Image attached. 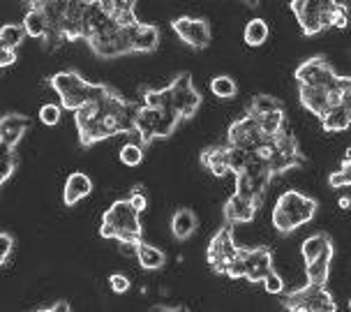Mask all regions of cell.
Listing matches in <instances>:
<instances>
[{
    "mask_svg": "<svg viewBox=\"0 0 351 312\" xmlns=\"http://www.w3.org/2000/svg\"><path fill=\"white\" fill-rule=\"evenodd\" d=\"M298 97L300 104L319 116V121L330 111V93L324 88H312V86H298Z\"/></svg>",
    "mask_w": 351,
    "mask_h": 312,
    "instance_id": "obj_15",
    "label": "cell"
},
{
    "mask_svg": "<svg viewBox=\"0 0 351 312\" xmlns=\"http://www.w3.org/2000/svg\"><path fill=\"white\" fill-rule=\"evenodd\" d=\"M202 167L217 178L234 171L231 169V151L227 143H224V146H208L206 151H202Z\"/></svg>",
    "mask_w": 351,
    "mask_h": 312,
    "instance_id": "obj_13",
    "label": "cell"
},
{
    "mask_svg": "<svg viewBox=\"0 0 351 312\" xmlns=\"http://www.w3.org/2000/svg\"><path fill=\"white\" fill-rule=\"evenodd\" d=\"M344 160H351V148L347 151V155H344Z\"/></svg>",
    "mask_w": 351,
    "mask_h": 312,
    "instance_id": "obj_44",
    "label": "cell"
},
{
    "mask_svg": "<svg viewBox=\"0 0 351 312\" xmlns=\"http://www.w3.org/2000/svg\"><path fill=\"white\" fill-rule=\"evenodd\" d=\"M333 252L335 250H326L319 259H315L312 264H305V278H307V285H319V287H326L330 278V261H333Z\"/></svg>",
    "mask_w": 351,
    "mask_h": 312,
    "instance_id": "obj_18",
    "label": "cell"
},
{
    "mask_svg": "<svg viewBox=\"0 0 351 312\" xmlns=\"http://www.w3.org/2000/svg\"><path fill=\"white\" fill-rule=\"evenodd\" d=\"M197 232V215L190 208H178L171 217V234L176 241H187Z\"/></svg>",
    "mask_w": 351,
    "mask_h": 312,
    "instance_id": "obj_19",
    "label": "cell"
},
{
    "mask_svg": "<svg viewBox=\"0 0 351 312\" xmlns=\"http://www.w3.org/2000/svg\"><path fill=\"white\" fill-rule=\"evenodd\" d=\"M109 287H111V291H116V294H128L130 278L123 276V273H114V276H109Z\"/></svg>",
    "mask_w": 351,
    "mask_h": 312,
    "instance_id": "obj_36",
    "label": "cell"
},
{
    "mask_svg": "<svg viewBox=\"0 0 351 312\" xmlns=\"http://www.w3.org/2000/svg\"><path fill=\"white\" fill-rule=\"evenodd\" d=\"M238 252H241V248L234 241V224L224 222V227H219V232H215V236L208 243V250H206L208 266L217 276H227L231 264L238 257Z\"/></svg>",
    "mask_w": 351,
    "mask_h": 312,
    "instance_id": "obj_7",
    "label": "cell"
},
{
    "mask_svg": "<svg viewBox=\"0 0 351 312\" xmlns=\"http://www.w3.org/2000/svg\"><path fill=\"white\" fill-rule=\"evenodd\" d=\"M275 271L273 266V252L263 245L256 248H241L236 261L231 264L227 278L231 280H250V283H263L271 273Z\"/></svg>",
    "mask_w": 351,
    "mask_h": 312,
    "instance_id": "obj_4",
    "label": "cell"
},
{
    "mask_svg": "<svg viewBox=\"0 0 351 312\" xmlns=\"http://www.w3.org/2000/svg\"><path fill=\"white\" fill-rule=\"evenodd\" d=\"M340 91H342V107L351 111V77L340 79Z\"/></svg>",
    "mask_w": 351,
    "mask_h": 312,
    "instance_id": "obj_38",
    "label": "cell"
},
{
    "mask_svg": "<svg viewBox=\"0 0 351 312\" xmlns=\"http://www.w3.org/2000/svg\"><path fill=\"white\" fill-rule=\"evenodd\" d=\"M16 62V51H12V49H0V65L3 67H10Z\"/></svg>",
    "mask_w": 351,
    "mask_h": 312,
    "instance_id": "obj_40",
    "label": "cell"
},
{
    "mask_svg": "<svg viewBox=\"0 0 351 312\" xmlns=\"http://www.w3.org/2000/svg\"><path fill=\"white\" fill-rule=\"evenodd\" d=\"M141 232V211L134 208L130 199H118L104 211L102 224H99L102 239H114L125 248H136L143 243Z\"/></svg>",
    "mask_w": 351,
    "mask_h": 312,
    "instance_id": "obj_1",
    "label": "cell"
},
{
    "mask_svg": "<svg viewBox=\"0 0 351 312\" xmlns=\"http://www.w3.org/2000/svg\"><path fill=\"white\" fill-rule=\"evenodd\" d=\"M169 86H171V93H173V111L176 114L183 118V121L197 116L199 107H202V95H199L197 88H194L190 72L178 74V77H176Z\"/></svg>",
    "mask_w": 351,
    "mask_h": 312,
    "instance_id": "obj_9",
    "label": "cell"
},
{
    "mask_svg": "<svg viewBox=\"0 0 351 312\" xmlns=\"http://www.w3.org/2000/svg\"><path fill=\"white\" fill-rule=\"evenodd\" d=\"M289 8L293 12V16L298 19L303 35L312 37V35L324 33V30L328 28L324 0H293V3H289Z\"/></svg>",
    "mask_w": 351,
    "mask_h": 312,
    "instance_id": "obj_10",
    "label": "cell"
},
{
    "mask_svg": "<svg viewBox=\"0 0 351 312\" xmlns=\"http://www.w3.org/2000/svg\"><path fill=\"white\" fill-rule=\"evenodd\" d=\"M16 167H19V160H16V155L14 151H8V148H3V155H0V183H8L12 173L16 171Z\"/></svg>",
    "mask_w": 351,
    "mask_h": 312,
    "instance_id": "obj_33",
    "label": "cell"
},
{
    "mask_svg": "<svg viewBox=\"0 0 351 312\" xmlns=\"http://www.w3.org/2000/svg\"><path fill=\"white\" fill-rule=\"evenodd\" d=\"M173 33L192 49H206L210 45V26L197 16H178L171 21Z\"/></svg>",
    "mask_w": 351,
    "mask_h": 312,
    "instance_id": "obj_11",
    "label": "cell"
},
{
    "mask_svg": "<svg viewBox=\"0 0 351 312\" xmlns=\"http://www.w3.org/2000/svg\"><path fill=\"white\" fill-rule=\"evenodd\" d=\"M268 136L261 132L259 123L254 121L252 116H241L238 121H234L229 125V132H227V146L238 148V151H245V153H254L256 148L266 143Z\"/></svg>",
    "mask_w": 351,
    "mask_h": 312,
    "instance_id": "obj_8",
    "label": "cell"
},
{
    "mask_svg": "<svg viewBox=\"0 0 351 312\" xmlns=\"http://www.w3.org/2000/svg\"><path fill=\"white\" fill-rule=\"evenodd\" d=\"M298 86H312V88H324V91H335L340 86V74L333 70L328 60L324 56H312V58L303 60L293 72Z\"/></svg>",
    "mask_w": 351,
    "mask_h": 312,
    "instance_id": "obj_6",
    "label": "cell"
},
{
    "mask_svg": "<svg viewBox=\"0 0 351 312\" xmlns=\"http://www.w3.org/2000/svg\"><path fill=\"white\" fill-rule=\"evenodd\" d=\"M317 199L303 195L298 190H287L280 195L273 208V227L282 236H289L317 215Z\"/></svg>",
    "mask_w": 351,
    "mask_h": 312,
    "instance_id": "obj_3",
    "label": "cell"
},
{
    "mask_svg": "<svg viewBox=\"0 0 351 312\" xmlns=\"http://www.w3.org/2000/svg\"><path fill=\"white\" fill-rule=\"evenodd\" d=\"M333 248V241H330V236L326 232H317L312 234L310 239L303 241V245H300V254H303V261L305 264H312L315 259H319L326 250Z\"/></svg>",
    "mask_w": 351,
    "mask_h": 312,
    "instance_id": "obj_20",
    "label": "cell"
},
{
    "mask_svg": "<svg viewBox=\"0 0 351 312\" xmlns=\"http://www.w3.org/2000/svg\"><path fill=\"white\" fill-rule=\"evenodd\" d=\"M60 114H62V107L60 104H44V107L40 109V121L44 125H49V128H53V125L60 123Z\"/></svg>",
    "mask_w": 351,
    "mask_h": 312,
    "instance_id": "obj_35",
    "label": "cell"
},
{
    "mask_svg": "<svg viewBox=\"0 0 351 312\" xmlns=\"http://www.w3.org/2000/svg\"><path fill=\"white\" fill-rule=\"evenodd\" d=\"M35 312H53V308H42V310H35Z\"/></svg>",
    "mask_w": 351,
    "mask_h": 312,
    "instance_id": "obj_43",
    "label": "cell"
},
{
    "mask_svg": "<svg viewBox=\"0 0 351 312\" xmlns=\"http://www.w3.org/2000/svg\"><path fill=\"white\" fill-rule=\"evenodd\" d=\"M153 312H187V308H183V305H158Z\"/></svg>",
    "mask_w": 351,
    "mask_h": 312,
    "instance_id": "obj_41",
    "label": "cell"
},
{
    "mask_svg": "<svg viewBox=\"0 0 351 312\" xmlns=\"http://www.w3.org/2000/svg\"><path fill=\"white\" fill-rule=\"evenodd\" d=\"M26 37L28 33H26V28H23V23H5V26L0 28V49H12V51H16Z\"/></svg>",
    "mask_w": 351,
    "mask_h": 312,
    "instance_id": "obj_24",
    "label": "cell"
},
{
    "mask_svg": "<svg viewBox=\"0 0 351 312\" xmlns=\"http://www.w3.org/2000/svg\"><path fill=\"white\" fill-rule=\"evenodd\" d=\"M93 192V180L84 171H74L65 180V190H62V202L65 206L79 204L81 199H86Z\"/></svg>",
    "mask_w": 351,
    "mask_h": 312,
    "instance_id": "obj_16",
    "label": "cell"
},
{
    "mask_svg": "<svg viewBox=\"0 0 351 312\" xmlns=\"http://www.w3.org/2000/svg\"><path fill=\"white\" fill-rule=\"evenodd\" d=\"M160 45V28L153 23H141L134 33V53H150Z\"/></svg>",
    "mask_w": 351,
    "mask_h": 312,
    "instance_id": "obj_21",
    "label": "cell"
},
{
    "mask_svg": "<svg viewBox=\"0 0 351 312\" xmlns=\"http://www.w3.org/2000/svg\"><path fill=\"white\" fill-rule=\"evenodd\" d=\"M340 208H342V211H349V208H351V199H349V197H342V199H340Z\"/></svg>",
    "mask_w": 351,
    "mask_h": 312,
    "instance_id": "obj_42",
    "label": "cell"
},
{
    "mask_svg": "<svg viewBox=\"0 0 351 312\" xmlns=\"http://www.w3.org/2000/svg\"><path fill=\"white\" fill-rule=\"evenodd\" d=\"M210 93L219 99H231L238 95V84L227 74H217L210 79Z\"/></svg>",
    "mask_w": 351,
    "mask_h": 312,
    "instance_id": "obj_29",
    "label": "cell"
},
{
    "mask_svg": "<svg viewBox=\"0 0 351 312\" xmlns=\"http://www.w3.org/2000/svg\"><path fill=\"white\" fill-rule=\"evenodd\" d=\"M268 23L263 21V19H252V21H247L245 30H243V40H245L247 47H261L263 42L268 40Z\"/></svg>",
    "mask_w": 351,
    "mask_h": 312,
    "instance_id": "obj_26",
    "label": "cell"
},
{
    "mask_svg": "<svg viewBox=\"0 0 351 312\" xmlns=\"http://www.w3.org/2000/svg\"><path fill=\"white\" fill-rule=\"evenodd\" d=\"M141 104L148 109H153V111H173L171 86H165V88H148L146 93H143Z\"/></svg>",
    "mask_w": 351,
    "mask_h": 312,
    "instance_id": "obj_23",
    "label": "cell"
},
{
    "mask_svg": "<svg viewBox=\"0 0 351 312\" xmlns=\"http://www.w3.org/2000/svg\"><path fill=\"white\" fill-rule=\"evenodd\" d=\"M30 8L23 16V28H26L28 37H35V40H42L49 35V19L44 14L42 5L40 3H28Z\"/></svg>",
    "mask_w": 351,
    "mask_h": 312,
    "instance_id": "obj_17",
    "label": "cell"
},
{
    "mask_svg": "<svg viewBox=\"0 0 351 312\" xmlns=\"http://www.w3.org/2000/svg\"><path fill=\"white\" fill-rule=\"evenodd\" d=\"M30 128V118L21 114H5L0 118V146L14 151L16 143L23 139L26 130Z\"/></svg>",
    "mask_w": 351,
    "mask_h": 312,
    "instance_id": "obj_12",
    "label": "cell"
},
{
    "mask_svg": "<svg viewBox=\"0 0 351 312\" xmlns=\"http://www.w3.org/2000/svg\"><path fill=\"white\" fill-rule=\"evenodd\" d=\"M49 86L56 91V95L60 97V107L77 114L81 107H86L88 102H97L104 95L109 84H93L81 77L77 70H62L56 72L49 79Z\"/></svg>",
    "mask_w": 351,
    "mask_h": 312,
    "instance_id": "obj_2",
    "label": "cell"
},
{
    "mask_svg": "<svg viewBox=\"0 0 351 312\" xmlns=\"http://www.w3.org/2000/svg\"><path fill=\"white\" fill-rule=\"evenodd\" d=\"M280 109H285V104H282L278 97H273V95H256V97H252V102L247 104L245 114L256 118V116L271 114V111H280Z\"/></svg>",
    "mask_w": 351,
    "mask_h": 312,
    "instance_id": "obj_27",
    "label": "cell"
},
{
    "mask_svg": "<svg viewBox=\"0 0 351 312\" xmlns=\"http://www.w3.org/2000/svg\"><path fill=\"white\" fill-rule=\"evenodd\" d=\"M259 213V206L250 199H243L238 195H231L224 204V222L227 224H241L254 220V215Z\"/></svg>",
    "mask_w": 351,
    "mask_h": 312,
    "instance_id": "obj_14",
    "label": "cell"
},
{
    "mask_svg": "<svg viewBox=\"0 0 351 312\" xmlns=\"http://www.w3.org/2000/svg\"><path fill=\"white\" fill-rule=\"evenodd\" d=\"M143 151H146V148H143L139 141H128L121 148V162L128 167H139L143 162Z\"/></svg>",
    "mask_w": 351,
    "mask_h": 312,
    "instance_id": "obj_31",
    "label": "cell"
},
{
    "mask_svg": "<svg viewBox=\"0 0 351 312\" xmlns=\"http://www.w3.org/2000/svg\"><path fill=\"white\" fill-rule=\"evenodd\" d=\"M234 176H236V192H234V195L243 197V199H250V202H254L261 208V202H259V197H256V192H254L252 176H250L247 171H238V173H234Z\"/></svg>",
    "mask_w": 351,
    "mask_h": 312,
    "instance_id": "obj_30",
    "label": "cell"
},
{
    "mask_svg": "<svg viewBox=\"0 0 351 312\" xmlns=\"http://www.w3.org/2000/svg\"><path fill=\"white\" fill-rule=\"evenodd\" d=\"M349 310H351V301H349Z\"/></svg>",
    "mask_w": 351,
    "mask_h": 312,
    "instance_id": "obj_45",
    "label": "cell"
},
{
    "mask_svg": "<svg viewBox=\"0 0 351 312\" xmlns=\"http://www.w3.org/2000/svg\"><path fill=\"white\" fill-rule=\"evenodd\" d=\"M282 305L289 312H337L333 294L319 285H305L291 291V294L285 296Z\"/></svg>",
    "mask_w": 351,
    "mask_h": 312,
    "instance_id": "obj_5",
    "label": "cell"
},
{
    "mask_svg": "<svg viewBox=\"0 0 351 312\" xmlns=\"http://www.w3.org/2000/svg\"><path fill=\"white\" fill-rule=\"evenodd\" d=\"M14 248H16L14 236H12L10 232H3V234H0V264H3V266H8V264H10Z\"/></svg>",
    "mask_w": 351,
    "mask_h": 312,
    "instance_id": "obj_34",
    "label": "cell"
},
{
    "mask_svg": "<svg viewBox=\"0 0 351 312\" xmlns=\"http://www.w3.org/2000/svg\"><path fill=\"white\" fill-rule=\"evenodd\" d=\"M328 185L333 190H342V187H351V160H342V167L328 176Z\"/></svg>",
    "mask_w": 351,
    "mask_h": 312,
    "instance_id": "obj_32",
    "label": "cell"
},
{
    "mask_svg": "<svg viewBox=\"0 0 351 312\" xmlns=\"http://www.w3.org/2000/svg\"><path fill=\"white\" fill-rule=\"evenodd\" d=\"M322 128L326 132H344V130L351 128V111L344 107L330 109L328 114L322 118Z\"/></svg>",
    "mask_w": 351,
    "mask_h": 312,
    "instance_id": "obj_25",
    "label": "cell"
},
{
    "mask_svg": "<svg viewBox=\"0 0 351 312\" xmlns=\"http://www.w3.org/2000/svg\"><path fill=\"white\" fill-rule=\"evenodd\" d=\"M263 287H266V291L268 294H282V291H285V280L280 278V273H271V276H268L266 280H263Z\"/></svg>",
    "mask_w": 351,
    "mask_h": 312,
    "instance_id": "obj_37",
    "label": "cell"
},
{
    "mask_svg": "<svg viewBox=\"0 0 351 312\" xmlns=\"http://www.w3.org/2000/svg\"><path fill=\"white\" fill-rule=\"evenodd\" d=\"M132 204H134V208H139L143 213V208H146V195L141 192V187H136V190H132V195L128 197Z\"/></svg>",
    "mask_w": 351,
    "mask_h": 312,
    "instance_id": "obj_39",
    "label": "cell"
},
{
    "mask_svg": "<svg viewBox=\"0 0 351 312\" xmlns=\"http://www.w3.org/2000/svg\"><path fill=\"white\" fill-rule=\"evenodd\" d=\"M326 19H328V28H347L349 26V8L344 3L326 0Z\"/></svg>",
    "mask_w": 351,
    "mask_h": 312,
    "instance_id": "obj_28",
    "label": "cell"
},
{
    "mask_svg": "<svg viewBox=\"0 0 351 312\" xmlns=\"http://www.w3.org/2000/svg\"><path fill=\"white\" fill-rule=\"evenodd\" d=\"M134 257L139 261V266L146 268V271H160V268L167 264V254L162 252L160 248L148 245V243H139V245H136Z\"/></svg>",
    "mask_w": 351,
    "mask_h": 312,
    "instance_id": "obj_22",
    "label": "cell"
}]
</instances>
